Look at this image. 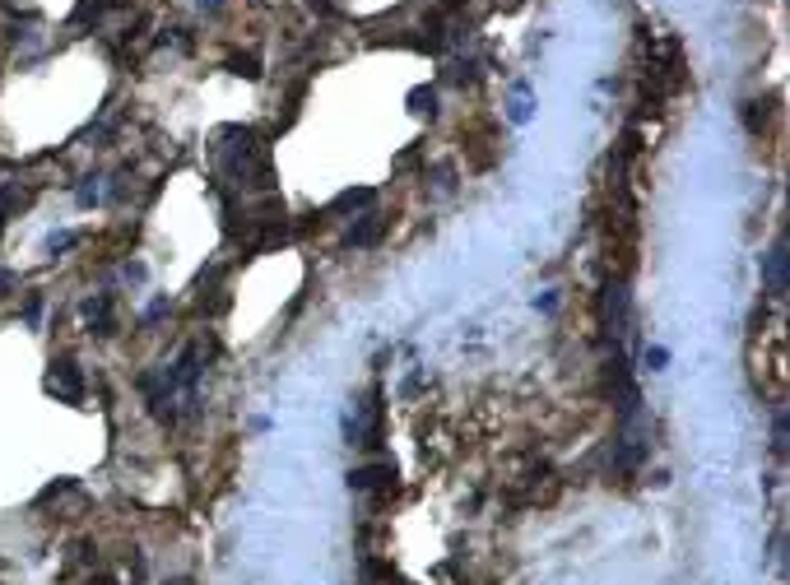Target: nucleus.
<instances>
[{"instance_id":"nucleus-1","label":"nucleus","mask_w":790,"mask_h":585,"mask_svg":"<svg viewBox=\"0 0 790 585\" xmlns=\"http://www.w3.org/2000/svg\"><path fill=\"white\" fill-rule=\"evenodd\" d=\"M47 390H52L56 399H66V404H79V399H84V376H79V367L70 363V358H61V363H52Z\"/></svg>"},{"instance_id":"nucleus-2","label":"nucleus","mask_w":790,"mask_h":585,"mask_svg":"<svg viewBox=\"0 0 790 585\" xmlns=\"http://www.w3.org/2000/svg\"><path fill=\"white\" fill-rule=\"evenodd\" d=\"M604 316H609L614 334H628L633 325V298H628V284H609L604 288Z\"/></svg>"},{"instance_id":"nucleus-3","label":"nucleus","mask_w":790,"mask_h":585,"mask_svg":"<svg viewBox=\"0 0 790 585\" xmlns=\"http://www.w3.org/2000/svg\"><path fill=\"white\" fill-rule=\"evenodd\" d=\"M790 255H786V237H781L777 246H772L767 255H762V284H767V293L772 298H781L786 293V284H790Z\"/></svg>"},{"instance_id":"nucleus-4","label":"nucleus","mask_w":790,"mask_h":585,"mask_svg":"<svg viewBox=\"0 0 790 585\" xmlns=\"http://www.w3.org/2000/svg\"><path fill=\"white\" fill-rule=\"evenodd\" d=\"M386 478H395V464H390V460H377V464H358V469H349V488H354V493H377Z\"/></svg>"},{"instance_id":"nucleus-5","label":"nucleus","mask_w":790,"mask_h":585,"mask_svg":"<svg viewBox=\"0 0 790 585\" xmlns=\"http://www.w3.org/2000/svg\"><path fill=\"white\" fill-rule=\"evenodd\" d=\"M390 228V219L386 214H363V219L354 223V228H349V237H345V246L349 251H354V246H377L381 242V232Z\"/></svg>"},{"instance_id":"nucleus-6","label":"nucleus","mask_w":790,"mask_h":585,"mask_svg":"<svg viewBox=\"0 0 790 585\" xmlns=\"http://www.w3.org/2000/svg\"><path fill=\"white\" fill-rule=\"evenodd\" d=\"M84 320H89V330L98 334V339L116 334V316H112V298H107V293H98V298L84 302Z\"/></svg>"},{"instance_id":"nucleus-7","label":"nucleus","mask_w":790,"mask_h":585,"mask_svg":"<svg viewBox=\"0 0 790 585\" xmlns=\"http://www.w3.org/2000/svg\"><path fill=\"white\" fill-rule=\"evenodd\" d=\"M372 200H377V191H372V186H354V191H345V195H335V200H330V214L363 210V205H372Z\"/></svg>"},{"instance_id":"nucleus-8","label":"nucleus","mask_w":790,"mask_h":585,"mask_svg":"<svg viewBox=\"0 0 790 585\" xmlns=\"http://www.w3.org/2000/svg\"><path fill=\"white\" fill-rule=\"evenodd\" d=\"M228 70L242 75V79H261V61L251 52H233V56H228Z\"/></svg>"},{"instance_id":"nucleus-9","label":"nucleus","mask_w":790,"mask_h":585,"mask_svg":"<svg viewBox=\"0 0 790 585\" xmlns=\"http://www.w3.org/2000/svg\"><path fill=\"white\" fill-rule=\"evenodd\" d=\"M116 0H79L75 5V23H89V19H98V14H107Z\"/></svg>"},{"instance_id":"nucleus-10","label":"nucleus","mask_w":790,"mask_h":585,"mask_svg":"<svg viewBox=\"0 0 790 585\" xmlns=\"http://www.w3.org/2000/svg\"><path fill=\"white\" fill-rule=\"evenodd\" d=\"M409 111H419V116H437V93L433 89H414L409 93Z\"/></svg>"},{"instance_id":"nucleus-11","label":"nucleus","mask_w":790,"mask_h":585,"mask_svg":"<svg viewBox=\"0 0 790 585\" xmlns=\"http://www.w3.org/2000/svg\"><path fill=\"white\" fill-rule=\"evenodd\" d=\"M744 121H748V131H762V126H767V107H762V102H748Z\"/></svg>"},{"instance_id":"nucleus-12","label":"nucleus","mask_w":790,"mask_h":585,"mask_svg":"<svg viewBox=\"0 0 790 585\" xmlns=\"http://www.w3.org/2000/svg\"><path fill=\"white\" fill-rule=\"evenodd\" d=\"M433 177H437V186H442V191H451V186H456V167H451V163H437Z\"/></svg>"},{"instance_id":"nucleus-13","label":"nucleus","mask_w":790,"mask_h":585,"mask_svg":"<svg viewBox=\"0 0 790 585\" xmlns=\"http://www.w3.org/2000/svg\"><path fill=\"white\" fill-rule=\"evenodd\" d=\"M772 451H786V418H781V414H777V432H772Z\"/></svg>"},{"instance_id":"nucleus-14","label":"nucleus","mask_w":790,"mask_h":585,"mask_svg":"<svg viewBox=\"0 0 790 585\" xmlns=\"http://www.w3.org/2000/svg\"><path fill=\"white\" fill-rule=\"evenodd\" d=\"M37 316H42V302L28 298V307H23V320H28V325H37Z\"/></svg>"},{"instance_id":"nucleus-15","label":"nucleus","mask_w":790,"mask_h":585,"mask_svg":"<svg viewBox=\"0 0 790 585\" xmlns=\"http://www.w3.org/2000/svg\"><path fill=\"white\" fill-rule=\"evenodd\" d=\"M525 116H530V102L516 98V102H512V121H525Z\"/></svg>"},{"instance_id":"nucleus-16","label":"nucleus","mask_w":790,"mask_h":585,"mask_svg":"<svg viewBox=\"0 0 790 585\" xmlns=\"http://www.w3.org/2000/svg\"><path fill=\"white\" fill-rule=\"evenodd\" d=\"M158 316H167V302H163V298H158V302H154V307H149V311H145V320H158Z\"/></svg>"},{"instance_id":"nucleus-17","label":"nucleus","mask_w":790,"mask_h":585,"mask_svg":"<svg viewBox=\"0 0 790 585\" xmlns=\"http://www.w3.org/2000/svg\"><path fill=\"white\" fill-rule=\"evenodd\" d=\"M19 284V275H14V270H0V293H5V288H14Z\"/></svg>"},{"instance_id":"nucleus-18","label":"nucleus","mask_w":790,"mask_h":585,"mask_svg":"<svg viewBox=\"0 0 790 585\" xmlns=\"http://www.w3.org/2000/svg\"><path fill=\"white\" fill-rule=\"evenodd\" d=\"M307 5H312L316 14H335V5H330V0H307Z\"/></svg>"},{"instance_id":"nucleus-19","label":"nucleus","mask_w":790,"mask_h":585,"mask_svg":"<svg viewBox=\"0 0 790 585\" xmlns=\"http://www.w3.org/2000/svg\"><path fill=\"white\" fill-rule=\"evenodd\" d=\"M89 585H116V576H107V572H98V576H89Z\"/></svg>"},{"instance_id":"nucleus-20","label":"nucleus","mask_w":790,"mask_h":585,"mask_svg":"<svg viewBox=\"0 0 790 585\" xmlns=\"http://www.w3.org/2000/svg\"><path fill=\"white\" fill-rule=\"evenodd\" d=\"M5 214H10V191L0 186V219H5Z\"/></svg>"},{"instance_id":"nucleus-21","label":"nucleus","mask_w":790,"mask_h":585,"mask_svg":"<svg viewBox=\"0 0 790 585\" xmlns=\"http://www.w3.org/2000/svg\"><path fill=\"white\" fill-rule=\"evenodd\" d=\"M167 585H191V581H186V576H177V581H167Z\"/></svg>"},{"instance_id":"nucleus-22","label":"nucleus","mask_w":790,"mask_h":585,"mask_svg":"<svg viewBox=\"0 0 790 585\" xmlns=\"http://www.w3.org/2000/svg\"><path fill=\"white\" fill-rule=\"evenodd\" d=\"M205 5H210V10H219V5H223V0H205Z\"/></svg>"},{"instance_id":"nucleus-23","label":"nucleus","mask_w":790,"mask_h":585,"mask_svg":"<svg viewBox=\"0 0 790 585\" xmlns=\"http://www.w3.org/2000/svg\"><path fill=\"white\" fill-rule=\"evenodd\" d=\"M395 585H409V581H395Z\"/></svg>"}]
</instances>
